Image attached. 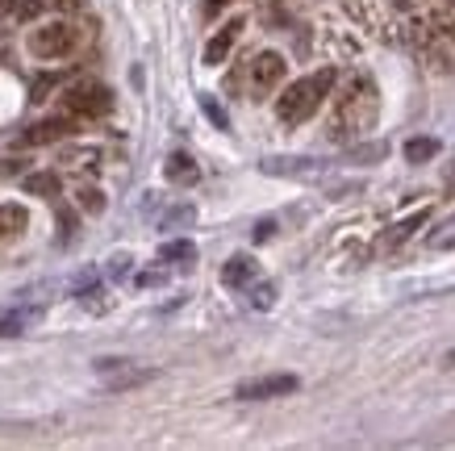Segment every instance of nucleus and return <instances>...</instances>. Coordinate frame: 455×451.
<instances>
[{
    "mask_svg": "<svg viewBox=\"0 0 455 451\" xmlns=\"http://www.w3.org/2000/svg\"><path fill=\"white\" fill-rule=\"evenodd\" d=\"M334 80H339V76H334V68H322V71H314V76H305V80L289 84V88H284V96L276 101V117L284 125L309 122V117L322 109V101L331 96Z\"/></svg>",
    "mask_w": 455,
    "mask_h": 451,
    "instance_id": "nucleus-1",
    "label": "nucleus"
},
{
    "mask_svg": "<svg viewBox=\"0 0 455 451\" xmlns=\"http://www.w3.org/2000/svg\"><path fill=\"white\" fill-rule=\"evenodd\" d=\"M29 55L42 59V63H55V59H68L76 46H80V29L71 21H46V26L29 29Z\"/></svg>",
    "mask_w": 455,
    "mask_h": 451,
    "instance_id": "nucleus-2",
    "label": "nucleus"
},
{
    "mask_svg": "<svg viewBox=\"0 0 455 451\" xmlns=\"http://www.w3.org/2000/svg\"><path fill=\"white\" fill-rule=\"evenodd\" d=\"M63 109L71 117H105L113 109V93L100 80H76L63 93Z\"/></svg>",
    "mask_w": 455,
    "mask_h": 451,
    "instance_id": "nucleus-3",
    "label": "nucleus"
},
{
    "mask_svg": "<svg viewBox=\"0 0 455 451\" xmlns=\"http://www.w3.org/2000/svg\"><path fill=\"white\" fill-rule=\"evenodd\" d=\"M339 117L351 122V130H368L376 122V84L368 76H359L339 101Z\"/></svg>",
    "mask_w": 455,
    "mask_h": 451,
    "instance_id": "nucleus-4",
    "label": "nucleus"
},
{
    "mask_svg": "<svg viewBox=\"0 0 455 451\" xmlns=\"http://www.w3.org/2000/svg\"><path fill=\"white\" fill-rule=\"evenodd\" d=\"M284 55H276V51H259V55L251 59L247 68V88H251V101H263V96H272L284 84Z\"/></svg>",
    "mask_w": 455,
    "mask_h": 451,
    "instance_id": "nucleus-5",
    "label": "nucleus"
},
{
    "mask_svg": "<svg viewBox=\"0 0 455 451\" xmlns=\"http://www.w3.org/2000/svg\"><path fill=\"white\" fill-rule=\"evenodd\" d=\"M301 381L289 376V372H276V376H255V381H243L235 389L238 401H267V397H284V393H297Z\"/></svg>",
    "mask_w": 455,
    "mask_h": 451,
    "instance_id": "nucleus-6",
    "label": "nucleus"
},
{
    "mask_svg": "<svg viewBox=\"0 0 455 451\" xmlns=\"http://www.w3.org/2000/svg\"><path fill=\"white\" fill-rule=\"evenodd\" d=\"M97 376L105 381V389H134V384H147L155 376L151 368H134L130 359H97Z\"/></svg>",
    "mask_w": 455,
    "mask_h": 451,
    "instance_id": "nucleus-7",
    "label": "nucleus"
},
{
    "mask_svg": "<svg viewBox=\"0 0 455 451\" xmlns=\"http://www.w3.org/2000/svg\"><path fill=\"white\" fill-rule=\"evenodd\" d=\"M238 34H243V17L226 21V26H221L218 34L205 42V68H218V63H226V59H230V51H235Z\"/></svg>",
    "mask_w": 455,
    "mask_h": 451,
    "instance_id": "nucleus-8",
    "label": "nucleus"
},
{
    "mask_svg": "<svg viewBox=\"0 0 455 451\" xmlns=\"http://www.w3.org/2000/svg\"><path fill=\"white\" fill-rule=\"evenodd\" d=\"M76 134V117H46V122L29 125L26 130V147H46V142H59V138Z\"/></svg>",
    "mask_w": 455,
    "mask_h": 451,
    "instance_id": "nucleus-9",
    "label": "nucleus"
},
{
    "mask_svg": "<svg viewBox=\"0 0 455 451\" xmlns=\"http://www.w3.org/2000/svg\"><path fill=\"white\" fill-rule=\"evenodd\" d=\"M255 280H259V263L251 255H230L226 268H221V285L226 288H251Z\"/></svg>",
    "mask_w": 455,
    "mask_h": 451,
    "instance_id": "nucleus-10",
    "label": "nucleus"
},
{
    "mask_svg": "<svg viewBox=\"0 0 455 451\" xmlns=\"http://www.w3.org/2000/svg\"><path fill=\"white\" fill-rule=\"evenodd\" d=\"M26 230H29V209L17 205V201H4L0 205V243H17Z\"/></svg>",
    "mask_w": 455,
    "mask_h": 451,
    "instance_id": "nucleus-11",
    "label": "nucleus"
},
{
    "mask_svg": "<svg viewBox=\"0 0 455 451\" xmlns=\"http://www.w3.org/2000/svg\"><path fill=\"white\" fill-rule=\"evenodd\" d=\"M164 172H167L172 184H196V180H201V167H196V159L188 155V150H172V155H167V164H164Z\"/></svg>",
    "mask_w": 455,
    "mask_h": 451,
    "instance_id": "nucleus-12",
    "label": "nucleus"
},
{
    "mask_svg": "<svg viewBox=\"0 0 455 451\" xmlns=\"http://www.w3.org/2000/svg\"><path fill=\"white\" fill-rule=\"evenodd\" d=\"M59 189H63L59 172H29V176H26V192H29V197H59Z\"/></svg>",
    "mask_w": 455,
    "mask_h": 451,
    "instance_id": "nucleus-13",
    "label": "nucleus"
},
{
    "mask_svg": "<svg viewBox=\"0 0 455 451\" xmlns=\"http://www.w3.org/2000/svg\"><path fill=\"white\" fill-rule=\"evenodd\" d=\"M430 251H455V213H447L443 221H435V230L427 234Z\"/></svg>",
    "mask_w": 455,
    "mask_h": 451,
    "instance_id": "nucleus-14",
    "label": "nucleus"
},
{
    "mask_svg": "<svg viewBox=\"0 0 455 451\" xmlns=\"http://www.w3.org/2000/svg\"><path fill=\"white\" fill-rule=\"evenodd\" d=\"M159 260H167V263H188L196 260V243H188V238H172V243H164L159 246Z\"/></svg>",
    "mask_w": 455,
    "mask_h": 451,
    "instance_id": "nucleus-15",
    "label": "nucleus"
},
{
    "mask_svg": "<svg viewBox=\"0 0 455 451\" xmlns=\"http://www.w3.org/2000/svg\"><path fill=\"white\" fill-rule=\"evenodd\" d=\"M439 150H443L439 138H410V142H405V159H410V164H430Z\"/></svg>",
    "mask_w": 455,
    "mask_h": 451,
    "instance_id": "nucleus-16",
    "label": "nucleus"
},
{
    "mask_svg": "<svg viewBox=\"0 0 455 451\" xmlns=\"http://www.w3.org/2000/svg\"><path fill=\"white\" fill-rule=\"evenodd\" d=\"M305 159H267L263 172L267 176H317V167H301Z\"/></svg>",
    "mask_w": 455,
    "mask_h": 451,
    "instance_id": "nucleus-17",
    "label": "nucleus"
},
{
    "mask_svg": "<svg viewBox=\"0 0 455 451\" xmlns=\"http://www.w3.org/2000/svg\"><path fill=\"white\" fill-rule=\"evenodd\" d=\"M76 201H80L84 213H100V209H105V192L92 189V184H80V192H76Z\"/></svg>",
    "mask_w": 455,
    "mask_h": 451,
    "instance_id": "nucleus-18",
    "label": "nucleus"
},
{
    "mask_svg": "<svg viewBox=\"0 0 455 451\" xmlns=\"http://www.w3.org/2000/svg\"><path fill=\"white\" fill-rule=\"evenodd\" d=\"M427 218H430L427 209H418L414 218H405V221H401V226H397V230L388 234V238H385V246H397L401 238H410V234H414V230H418V226H422V221H427Z\"/></svg>",
    "mask_w": 455,
    "mask_h": 451,
    "instance_id": "nucleus-19",
    "label": "nucleus"
},
{
    "mask_svg": "<svg viewBox=\"0 0 455 451\" xmlns=\"http://www.w3.org/2000/svg\"><path fill=\"white\" fill-rule=\"evenodd\" d=\"M201 109H205V117L218 125V130H230V117H226V109H221V105L209 93H201Z\"/></svg>",
    "mask_w": 455,
    "mask_h": 451,
    "instance_id": "nucleus-20",
    "label": "nucleus"
},
{
    "mask_svg": "<svg viewBox=\"0 0 455 451\" xmlns=\"http://www.w3.org/2000/svg\"><path fill=\"white\" fill-rule=\"evenodd\" d=\"M97 159H100V155H97V150H92V147H76V150H63V164H68V167H97Z\"/></svg>",
    "mask_w": 455,
    "mask_h": 451,
    "instance_id": "nucleus-21",
    "label": "nucleus"
},
{
    "mask_svg": "<svg viewBox=\"0 0 455 451\" xmlns=\"http://www.w3.org/2000/svg\"><path fill=\"white\" fill-rule=\"evenodd\" d=\"M251 305H255V310H272V305H276V285H267V280L255 285L251 288Z\"/></svg>",
    "mask_w": 455,
    "mask_h": 451,
    "instance_id": "nucleus-22",
    "label": "nucleus"
},
{
    "mask_svg": "<svg viewBox=\"0 0 455 451\" xmlns=\"http://www.w3.org/2000/svg\"><path fill=\"white\" fill-rule=\"evenodd\" d=\"M193 218H196L193 205H180V209H172V213L164 218V226L167 230H176V226H193Z\"/></svg>",
    "mask_w": 455,
    "mask_h": 451,
    "instance_id": "nucleus-23",
    "label": "nucleus"
},
{
    "mask_svg": "<svg viewBox=\"0 0 455 451\" xmlns=\"http://www.w3.org/2000/svg\"><path fill=\"white\" fill-rule=\"evenodd\" d=\"M385 155H388L385 142H376V147H359V150H351V159H385Z\"/></svg>",
    "mask_w": 455,
    "mask_h": 451,
    "instance_id": "nucleus-24",
    "label": "nucleus"
},
{
    "mask_svg": "<svg viewBox=\"0 0 455 451\" xmlns=\"http://www.w3.org/2000/svg\"><path fill=\"white\" fill-rule=\"evenodd\" d=\"M167 280V272H159V268H155V272H139L134 276V285L139 288H155V285H164Z\"/></svg>",
    "mask_w": 455,
    "mask_h": 451,
    "instance_id": "nucleus-25",
    "label": "nucleus"
},
{
    "mask_svg": "<svg viewBox=\"0 0 455 451\" xmlns=\"http://www.w3.org/2000/svg\"><path fill=\"white\" fill-rule=\"evenodd\" d=\"M439 29L447 34V38H455V0L447 4V9H443V13H439Z\"/></svg>",
    "mask_w": 455,
    "mask_h": 451,
    "instance_id": "nucleus-26",
    "label": "nucleus"
},
{
    "mask_svg": "<svg viewBox=\"0 0 455 451\" xmlns=\"http://www.w3.org/2000/svg\"><path fill=\"white\" fill-rule=\"evenodd\" d=\"M125 272H130V255L122 251V255H113V260H109V276H113V280H122Z\"/></svg>",
    "mask_w": 455,
    "mask_h": 451,
    "instance_id": "nucleus-27",
    "label": "nucleus"
},
{
    "mask_svg": "<svg viewBox=\"0 0 455 451\" xmlns=\"http://www.w3.org/2000/svg\"><path fill=\"white\" fill-rule=\"evenodd\" d=\"M55 76H42V80H34V101H46V93H51V88H55Z\"/></svg>",
    "mask_w": 455,
    "mask_h": 451,
    "instance_id": "nucleus-28",
    "label": "nucleus"
},
{
    "mask_svg": "<svg viewBox=\"0 0 455 451\" xmlns=\"http://www.w3.org/2000/svg\"><path fill=\"white\" fill-rule=\"evenodd\" d=\"M71 230H76V218H71V213H59V238H63V243L71 238Z\"/></svg>",
    "mask_w": 455,
    "mask_h": 451,
    "instance_id": "nucleus-29",
    "label": "nucleus"
},
{
    "mask_svg": "<svg viewBox=\"0 0 455 451\" xmlns=\"http://www.w3.org/2000/svg\"><path fill=\"white\" fill-rule=\"evenodd\" d=\"M17 172H21V159H4L0 164V176H17Z\"/></svg>",
    "mask_w": 455,
    "mask_h": 451,
    "instance_id": "nucleus-30",
    "label": "nucleus"
},
{
    "mask_svg": "<svg viewBox=\"0 0 455 451\" xmlns=\"http://www.w3.org/2000/svg\"><path fill=\"white\" fill-rule=\"evenodd\" d=\"M272 230H276L272 221H259V230H255V238H259V243H263V238H272Z\"/></svg>",
    "mask_w": 455,
    "mask_h": 451,
    "instance_id": "nucleus-31",
    "label": "nucleus"
},
{
    "mask_svg": "<svg viewBox=\"0 0 455 451\" xmlns=\"http://www.w3.org/2000/svg\"><path fill=\"white\" fill-rule=\"evenodd\" d=\"M226 4H230V0H209V4H205V13L213 17V13H218V9H226Z\"/></svg>",
    "mask_w": 455,
    "mask_h": 451,
    "instance_id": "nucleus-32",
    "label": "nucleus"
},
{
    "mask_svg": "<svg viewBox=\"0 0 455 451\" xmlns=\"http://www.w3.org/2000/svg\"><path fill=\"white\" fill-rule=\"evenodd\" d=\"M443 180H447V189H451V192H455V164H451V167H447V176H443Z\"/></svg>",
    "mask_w": 455,
    "mask_h": 451,
    "instance_id": "nucleus-33",
    "label": "nucleus"
},
{
    "mask_svg": "<svg viewBox=\"0 0 455 451\" xmlns=\"http://www.w3.org/2000/svg\"><path fill=\"white\" fill-rule=\"evenodd\" d=\"M447 364H451V368H455V347H451V351H447Z\"/></svg>",
    "mask_w": 455,
    "mask_h": 451,
    "instance_id": "nucleus-34",
    "label": "nucleus"
}]
</instances>
